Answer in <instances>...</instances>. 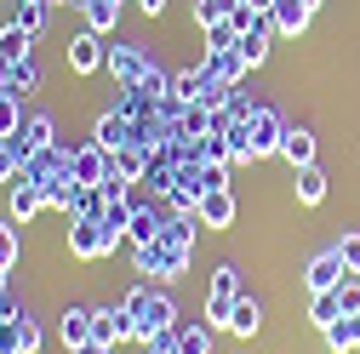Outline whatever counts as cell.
<instances>
[{
    "label": "cell",
    "instance_id": "7a4b0ae2",
    "mask_svg": "<svg viewBox=\"0 0 360 354\" xmlns=\"http://www.w3.org/2000/svg\"><path fill=\"white\" fill-rule=\"evenodd\" d=\"M103 69L115 74V86H143V80L155 74V63H149V52H143V40H115Z\"/></svg>",
    "mask_w": 360,
    "mask_h": 354
},
{
    "label": "cell",
    "instance_id": "5bb4252c",
    "mask_svg": "<svg viewBox=\"0 0 360 354\" xmlns=\"http://www.w3.org/2000/svg\"><path fill=\"white\" fill-rule=\"evenodd\" d=\"M292 195H297V206H321L326 200V171L321 166H297L292 171Z\"/></svg>",
    "mask_w": 360,
    "mask_h": 354
},
{
    "label": "cell",
    "instance_id": "e575fe53",
    "mask_svg": "<svg viewBox=\"0 0 360 354\" xmlns=\"http://www.w3.org/2000/svg\"><path fill=\"white\" fill-rule=\"evenodd\" d=\"M332 251L343 257V269H349V275H360V235H354V229H349V235H343V240H338Z\"/></svg>",
    "mask_w": 360,
    "mask_h": 354
},
{
    "label": "cell",
    "instance_id": "ac0fdd59",
    "mask_svg": "<svg viewBox=\"0 0 360 354\" xmlns=\"http://www.w3.org/2000/svg\"><path fill=\"white\" fill-rule=\"evenodd\" d=\"M0 86H6V98H29L34 86H40V63H34V58H23V63H12L6 74H0Z\"/></svg>",
    "mask_w": 360,
    "mask_h": 354
},
{
    "label": "cell",
    "instance_id": "277c9868",
    "mask_svg": "<svg viewBox=\"0 0 360 354\" xmlns=\"http://www.w3.org/2000/svg\"><path fill=\"white\" fill-rule=\"evenodd\" d=\"M69 257H80V263L109 257V235H103L98 217H75V223H69Z\"/></svg>",
    "mask_w": 360,
    "mask_h": 354
},
{
    "label": "cell",
    "instance_id": "7bdbcfd3",
    "mask_svg": "<svg viewBox=\"0 0 360 354\" xmlns=\"http://www.w3.org/2000/svg\"><path fill=\"white\" fill-rule=\"evenodd\" d=\"M246 6H257V12H269V6H275V0H246Z\"/></svg>",
    "mask_w": 360,
    "mask_h": 354
},
{
    "label": "cell",
    "instance_id": "bcb514c9",
    "mask_svg": "<svg viewBox=\"0 0 360 354\" xmlns=\"http://www.w3.org/2000/svg\"><path fill=\"white\" fill-rule=\"evenodd\" d=\"M40 6H52V0H40Z\"/></svg>",
    "mask_w": 360,
    "mask_h": 354
},
{
    "label": "cell",
    "instance_id": "836d02e7",
    "mask_svg": "<svg viewBox=\"0 0 360 354\" xmlns=\"http://www.w3.org/2000/svg\"><path fill=\"white\" fill-rule=\"evenodd\" d=\"M332 297H338V308H343V315H360V275H349Z\"/></svg>",
    "mask_w": 360,
    "mask_h": 354
},
{
    "label": "cell",
    "instance_id": "74e56055",
    "mask_svg": "<svg viewBox=\"0 0 360 354\" xmlns=\"http://www.w3.org/2000/svg\"><path fill=\"white\" fill-rule=\"evenodd\" d=\"M12 177H18V155L6 149V138H0V183H12Z\"/></svg>",
    "mask_w": 360,
    "mask_h": 354
},
{
    "label": "cell",
    "instance_id": "603a6c76",
    "mask_svg": "<svg viewBox=\"0 0 360 354\" xmlns=\"http://www.w3.org/2000/svg\"><path fill=\"white\" fill-rule=\"evenodd\" d=\"M40 206H46V195H40L34 183H23V177H12V217H18V223H29Z\"/></svg>",
    "mask_w": 360,
    "mask_h": 354
},
{
    "label": "cell",
    "instance_id": "ee69618b",
    "mask_svg": "<svg viewBox=\"0 0 360 354\" xmlns=\"http://www.w3.org/2000/svg\"><path fill=\"white\" fill-rule=\"evenodd\" d=\"M6 275H12V269H0V303H6Z\"/></svg>",
    "mask_w": 360,
    "mask_h": 354
},
{
    "label": "cell",
    "instance_id": "b9f144b4",
    "mask_svg": "<svg viewBox=\"0 0 360 354\" xmlns=\"http://www.w3.org/2000/svg\"><path fill=\"white\" fill-rule=\"evenodd\" d=\"M69 354H115V343H98V337H92V343H80V348H69Z\"/></svg>",
    "mask_w": 360,
    "mask_h": 354
},
{
    "label": "cell",
    "instance_id": "d4e9b609",
    "mask_svg": "<svg viewBox=\"0 0 360 354\" xmlns=\"http://www.w3.org/2000/svg\"><path fill=\"white\" fill-rule=\"evenodd\" d=\"M257 326H263V308H257V297H240V303H235V320H229V332H235V337H257Z\"/></svg>",
    "mask_w": 360,
    "mask_h": 354
},
{
    "label": "cell",
    "instance_id": "3957f363",
    "mask_svg": "<svg viewBox=\"0 0 360 354\" xmlns=\"http://www.w3.org/2000/svg\"><path fill=\"white\" fill-rule=\"evenodd\" d=\"M92 337L98 343H138V320H131L126 303H109V308H92Z\"/></svg>",
    "mask_w": 360,
    "mask_h": 354
},
{
    "label": "cell",
    "instance_id": "44dd1931",
    "mask_svg": "<svg viewBox=\"0 0 360 354\" xmlns=\"http://www.w3.org/2000/svg\"><path fill=\"white\" fill-rule=\"evenodd\" d=\"M63 348H80V343H92V308H63V326H58Z\"/></svg>",
    "mask_w": 360,
    "mask_h": 354
},
{
    "label": "cell",
    "instance_id": "7dc6e473",
    "mask_svg": "<svg viewBox=\"0 0 360 354\" xmlns=\"http://www.w3.org/2000/svg\"><path fill=\"white\" fill-rule=\"evenodd\" d=\"M354 326H360V315H354Z\"/></svg>",
    "mask_w": 360,
    "mask_h": 354
},
{
    "label": "cell",
    "instance_id": "7c38bea8",
    "mask_svg": "<svg viewBox=\"0 0 360 354\" xmlns=\"http://www.w3.org/2000/svg\"><path fill=\"white\" fill-rule=\"evenodd\" d=\"M200 69H206L212 80H223V86H240V80L252 74V69H246V58H240L235 46H229V52H206V63H200Z\"/></svg>",
    "mask_w": 360,
    "mask_h": 354
},
{
    "label": "cell",
    "instance_id": "cb8c5ba5",
    "mask_svg": "<svg viewBox=\"0 0 360 354\" xmlns=\"http://www.w3.org/2000/svg\"><path fill=\"white\" fill-rule=\"evenodd\" d=\"M321 337H326V348H332V354H349V348H360V326H354V315L332 320V326H326Z\"/></svg>",
    "mask_w": 360,
    "mask_h": 354
},
{
    "label": "cell",
    "instance_id": "f546056e",
    "mask_svg": "<svg viewBox=\"0 0 360 354\" xmlns=\"http://www.w3.org/2000/svg\"><path fill=\"white\" fill-rule=\"evenodd\" d=\"M189 251L195 246H172V240H160V280H177L189 269Z\"/></svg>",
    "mask_w": 360,
    "mask_h": 354
},
{
    "label": "cell",
    "instance_id": "8fae6325",
    "mask_svg": "<svg viewBox=\"0 0 360 354\" xmlns=\"http://www.w3.org/2000/svg\"><path fill=\"white\" fill-rule=\"evenodd\" d=\"M92 143H98V149H109V155H115V149H126V143H131V120H126L120 109H109V114L92 126Z\"/></svg>",
    "mask_w": 360,
    "mask_h": 354
},
{
    "label": "cell",
    "instance_id": "8992f818",
    "mask_svg": "<svg viewBox=\"0 0 360 354\" xmlns=\"http://www.w3.org/2000/svg\"><path fill=\"white\" fill-rule=\"evenodd\" d=\"M69 171H75V183H80V189H98L103 177L115 171V155H109V149H98V143H86V149H75Z\"/></svg>",
    "mask_w": 360,
    "mask_h": 354
},
{
    "label": "cell",
    "instance_id": "8d00e7d4",
    "mask_svg": "<svg viewBox=\"0 0 360 354\" xmlns=\"http://www.w3.org/2000/svg\"><path fill=\"white\" fill-rule=\"evenodd\" d=\"M143 348H149V354H177V332H155Z\"/></svg>",
    "mask_w": 360,
    "mask_h": 354
},
{
    "label": "cell",
    "instance_id": "e0dca14e",
    "mask_svg": "<svg viewBox=\"0 0 360 354\" xmlns=\"http://www.w3.org/2000/svg\"><path fill=\"white\" fill-rule=\"evenodd\" d=\"M149 155H155V149L126 143V149H115V171L126 177V183H143V177H149Z\"/></svg>",
    "mask_w": 360,
    "mask_h": 354
},
{
    "label": "cell",
    "instance_id": "4fadbf2b",
    "mask_svg": "<svg viewBox=\"0 0 360 354\" xmlns=\"http://www.w3.org/2000/svg\"><path fill=\"white\" fill-rule=\"evenodd\" d=\"M281 160L297 171V166H314V131L309 126H286V138H281Z\"/></svg>",
    "mask_w": 360,
    "mask_h": 354
},
{
    "label": "cell",
    "instance_id": "484cf974",
    "mask_svg": "<svg viewBox=\"0 0 360 354\" xmlns=\"http://www.w3.org/2000/svg\"><path fill=\"white\" fill-rule=\"evenodd\" d=\"M177 354H212V326H206V320L177 326Z\"/></svg>",
    "mask_w": 360,
    "mask_h": 354
},
{
    "label": "cell",
    "instance_id": "9c48e42d",
    "mask_svg": "<svg viewBox=\"0 0 360 354\" xmlns=\"http://www.w3.org/2000/svg\"><path fill=\"white\" fill-rule=\"evenodd\" d=\"M195 217H200L206 229H235V195H229V189H212V195H200Z\"/></svg>",
    "mask_w": 360,
    "mask_h": 354
},
{
    "label": "cell",
    "instance_id": "ba28073f",
    "mask_svg": "<svg viewBox=\"0 0 360 354\" xmlns=\"http://www.w3.org/2000/svg\"><path fill=\"white\" fill-rule=\"evenodd\" d=\"M309 18H314L309 0H275V6H269V23H275V34H292V40L309 29Z\"/></svg>",
    "mask_w": 360,
    "mask_h": 354
},
{
    "label": "cell",
    "instance_id": "d6986e66",
    "mask_svg": "<svg viewBox=\"0 0 360 354\" xmlns=\"http://www.w3.org/2000/svg\"><path fill=\"white\" fill-rule=\"evenodd\" d=\"M29 52H34V40H29L18 23H6V29H0V74H6L12 63H23Z\"/></svg>",
    "mask_w": 360,
    "mask_h": 354
},
{
    "label": "cell",
    "instance_id": "d6a6232c",
    "mask_svg": "<svg viewBox=\"0 0 360 354\" xmlns=\"http://www.w3.org/2000/svg\"><path fill=\"white\" fill-rule=\"evenodd\" d=\"M23 131V109H18V98H0V138H18Z\"/></svg>",
    "mask_w": 360,
    "mask_h": 354
},
{
    "label": "cell",
    "instance_id": "4316f807",
    "mask_svg": "<svg viewBox=\"0 0 360 354\" xmlns=\"http://www.w3.org/2000/svg\"><path fill=\"white\" fill-rule=\"evenodd\" d=\"M29 40H40V34H46V6H40V0H18V18H12Z\"/></svg>",
    "mask_w": 360,
    "mask_h": 354
},
{
    "label": "cell",
    "instance_id": "ffe728a7",
    "mask_svg": "<svg viewBox=\"0 0 360 354\" xmlns=\"http://www.w3.org/2000/svg\"><path fill=\"white\" fill-rule=\"evenodd\" d=\"M240 297H246V291H217V286H212V297H206V326H212V332H229Z\"/></svg>",
    "mask_w": 360,
    "mask_h": 354
},
{
    "label": "cell",
    "instance_id": "83f0119b",
    "mask_svg": "<svg viewBox=\"0 0 360 354\" xmlns=\"http://www.w3.org/2000/svg\"><path fill=\"white\" fill-rule=\"evenodd\" d=\"M332 320H343L338 297H332V291H314V297H309V326H321V332H326Z\"/></svg>",
    "mask_w": 360,
    "mask_h": 354
},
{
    "label": "cell",
    "instance_id": "4dcf8cb0",
    "mask_svg": "<svg viewBox=\"0 0 360 354\" xmlns=\"http://www.w3.org/2000/svg\"><path fill=\"white\" fill-rule=\"evenodd\" d=\"M240 40V29L229 23V18H217V23H206V52H229Z\"/></svg>",
    "mask_w": 360,
    "mask_h": 354
},
{
    "label": "cell",
    "instance_id": "f1b7e54d",
    "mask_svg": "<svg viewBox=\"0 0 360 354\" xmlns=\"http://www.w3.org/2000/svg\"><path fill=\"white\" fill-rule=\"evenodd\" d=\"M195 235H200V217H166L160 223V240L172 246H195Z\"/></svg>",
    "mask_w": 360,
    "mask_h": 354
},
{
    "label": "cell",
    "instance_id": "f6af8a7d",
    "mask_svg": "<svg viewBox=\"0 0 360 354\" xmlns=\"http://www.w3.org/2000/svg\"><path fill=\"white\" fill-rule=\"evenodd\" d=\"M309 6H321V0H309Z\"/></svg>",
    "mask_w": 360,
    "mask_h": 354
},
{
    "label": "cell",
    "instance_id": "60d3db41",
    "mask_svg": "<svg viewBox=\"0 0 360 354\" xmlns=\"http://www.w3.org/2000/svg\"><path fill=\"white\" fill-rule=\"evenodd\" d=\"M34 348H40V326L23 315V354H34Z\"/></svg>",
    "mask_w": 360,
    "mask_h": 354
},
{
    "label": "cell",
    "instance_id": "ab89813d",
    "mask_svg": "<svg viewBox=\"0 0 360 354\" xmlns=\"http://www.w3.org/2000/svg\"><path fill=\"white\" fill-rule=\"evenodd\" d=\"M131 6H138L143 18H166V6H172V0H131Z\"/></svg>",
    "mask_w": 360,
    "mask_h": 354
},
{
    "label": "cell",
    "instance_id": "2e32d148",
    "mask_svg": "<svg viewBox=\"0 0 360 354\" xmlns=\"http://www.w3.org/2000/svg\"><path fill=\"white\" fill-rule=\"evenodd\" d=\"M160 206H138L131 211V229H126V246H149V240H160Z\"/></svg>",
    "mask_w": 360,
    "mask_h": 354
},
{
    "label": "cell",
    "instance_id": "9a60e30c",
    "mask_svg": "<svg viewBox=\"0 0 360 354\" xmlns=\"http://www.w3.org/2000/svg\"><path fill=\"white\" fill-rule=\"evenodd\" d=\"M120 12H126V0H80V18H86V29H98V34H115Z\"/></svg>",
    "mask_w": 360,
    "mask_h": 354
},
{
    "label": "cell",
    "instance_id": "f35d334b",
    "mask_svg": "<svg viewBox=\"0 0 360 354\" xmlns=\"http://www.w3.org/2000/svg\"><path fill=\"white\" fill-rule=\"evenodd\" d=\"M212 286H217V291H240V275H235V269H217Z\"/></svg>",
    "mask_w": 360,
    "mask_h": 354
},
{
    "label": "cell",
    "instance_id": "30bf717a",
    "mask_svg": "<svg viewBox=\"0 0 360 354\" xmlns=\"http://www.w3.org/2000/svg\"><path fill=\"white\" fill-rule=\"evenodd\" d=\"M131 211H138V200H131V195H126V200H109V206H103V217H98V223H103V235H109V251H115V246H126Z\"/></svg>",
    "mask_w": 360,
    "mask_h": 354
},
{
    "label": "cell",
    "instance_id": "5b68a950",
    "mask_svg": "<svg viewBox=\"0 0 360 354\" xmlns=\"http://www.w3.org/2000/svg\"><path fill=\"white\" fill-rule=\"evenodd\" d=\"M103 63H109L103 34H98V29H80V34L69 40V69H75V74H98Z\"/></svg>",
    "mask_w": 360,
    "mask_h": 354
},
{
    "label": "cell",
    "instance_id": "1f68e13d",
    "mask_svg": "<svg viewBox=\"0 0 360 354\" xmlns=\"http://www.w3.org/2000/svg\"><path fill=\"white\" fill-rule=\"evenodd\" d=\"M103 206H109L103 189H80L75 195V217H103ZM75 217H69V223H75Z\"/></svg>",
    "mask_w": 360,
    "mask_h": 354
},
{
    "label": "cell",
    "instance_id": "6da1fadb",
    "mask_svg": "<svg viewBox=\"0 0 360 354\" xmlns=\"http://www.w3.org/2000/svg\"><path fill=\"white\" fill-rule=\"evenodd\" d=\"M126 308H131V320H138V343H149L155 332H172L177 326V303L155 286H131L126 291Z\"/></svg>",
    "mask_w": 360,
    "mask_h": 354
},
{
    "label": "cell",
    "instance_id": "d590c367",
    "mask_svg": "<svg viewBox=\"0 0 360 354\" xmlns=\"http://www.w3.org/2000/svg\"><path fill=\"white\" fill-rule=\"evenodd\" d=\"M18 263V229H0V269Z\"/></svg>",
    "mask_w": 360,
    "mask_h": 354
},
{
    "label": "cell",
    "instance_id": "7402d4cb",
    "mask_svg": "<svg viewBox=\"0 0 360 354\" xmlns=\"http://www.w3.org/2000/svg\"><path fill=\"white\" fill-rule=\"evenodd\" d=\"M269 40H275V23H263V29H246V34L235 40V52L246 58V69H257V63L269 58Z\"/></svg>",
    "mask_w": 360,
    "mask_h": 354
},
{
    "label": "cell",
    "instance_id": "52a82bcc",
    "mask_svg": "<svg viewBox=\"0 0 360 354\" xmlns=\"http://www.w3.org/2000/svg\"><path fill=\"white\" fill-rule=\"evenodd\" d=\"M343 280H349V269H343V257H338V251H314V257H309V269H303L309 297H314V291H338Z\"/></svg>",
    "mask_w": 360,
    "mask_h": 354
}]
</instances>
